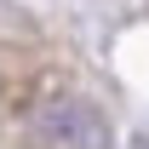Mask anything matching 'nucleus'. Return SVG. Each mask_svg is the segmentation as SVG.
I'll use <instances>...</instances> for the list:
<instances>
[{
	"mask_svg": "<svg viewBox=\"0 0 149 149\" xmlns=\"http://www.w3.org/2000/svg\"><path fill=\"white\" fill-rule=\"evenodd\" d=\"M35 143L40 149H109V126L92 103L52 97V103L35 109Z\"/></svg>",
	"mask_w": 149,
	"mask_h": 149,
	"instance_id": "nucleus-1",
	"label": "nucleus"
}]
</instances>
